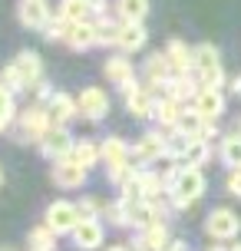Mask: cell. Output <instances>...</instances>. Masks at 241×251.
<instances>
[{
	"label": "cell",
	"instance_id": "1",
	"mask_svg": "<svg viewBox=\"0 0 241 251\" xmlns=\"http://www.w3.org/2000/svg\"><path fill=\"white\" fill-rule=\"evenodd\" d=\"M205 172L198 165H178L175 178H172V185H169V201H172V208H189L192 201H198L205 195Z\"/></svg>",
	"mask_w": 241,
	"mask_h": 251
},
{
	"label": "cell",
	"instance_id": "2",
	"mask_svg": "<svg viewBox=\"0 0 241 251\" xmlns=\"http://www.w3.org/2000/svg\"><path fill=\"white\" fill-rule=\"evenodd\" d=\"M17 129H20V139H24V142L40 146V139L53 129V119H50V113H47V106H43V102L26 106L24 113L17 116Z\"/></svg>",
	"mask_w": 241,
	"mask_h": 251
},
{
	"label": "cell",
	"instance_id": "3",
	"mask_svg": "<svg viewBox=\"0 0 241 251\" xmlns=\"http://www.w3.org/2000/svg\"><path fill=\"white\" fill-rule=\"evenodd\" d=\"M195 79L202 86H221L225 83V70H221V56L212 43H198L195 47Z\"/></svg>",
	"mask_w": 241,
	"mask_h": 251
},
{
	"label": "cell",
	"instance_id": "4",
	"mask_svg": "<svg viewBox=\"0 0 241 251\" xmlns=\"http://www.w3.org/2000/svg\"><path fill=\"white\" fill-rule=\"evenodd\" d=\"M159 159H169V142H165V132L152 129V132H142V139L132 146V162L139 169H149Z\"/></svg>",
	"mask_w": 241,
	"mask_h": 251
},
{
	"label": "cell",
	"instance_id": "5",
	"mask_svg": "<svg viewBox=\"0 0 241 251\" xmlns=\"http://www.w3.org/2000/svg\"><path fill=\"white\" fill-rule=\"evenodd\" d=\"M79 205L76 201H66V199H56L47 205V212H43V222L56 231V235H70L73 228L79 225Z\"/></svg>",
	"mask_w": 241,
	"mask_h": 251
},
{
	"label": "cell",
	"instance_id": "6",
	"mask_svg": "<svg viewBox=\"0 0 241 251\" xmlns=\"http://www.w3.org/2000/svg\"><path fill=\"white\" fill-rule=\"evenodd\" d=\"M238 231H241V218L231 208H212L205 218V235L212 241H231L238 238Z\"/></svg>",
	"mask_w": 241,
	"mask_h": 251
},
{
	"label": "cell",
	"instance_id": "7",
	"mask_svg": "<svg viewBox=\"0 0 241 251\" xmlns=\"http://www.w3.org/2000/svg\"><path fill=\"white\" fill-rule=\"evenodd\" d=\"M142 76H145V86L162 96V93H165V83L175 76V70H172V63H169L165 50L162 53H149V60H145V66H142Z\"/></svg>",
	"mask_w": 241,
	"mask_h": 251
},
{
	"label": "cell",
	"instance_id": "8",
	"mask_svg": "<svg viewBox=\"0 0 241 251\" xmlns=\"http://www.w3.org/2000/svg\"><path fill=\"white\" fill-rule=\"evenodd\" d=\"M76 106H79V116H83L86 123H99V119H106V113H109V96H106V89H99V86H86L76 96Z\"/></svg>",
	"mask_w": 241,
	"mask_h": 251
},
{
	"label": "cell",
	"instance_id": "9",
	"mask_svg": "<svg viewBox=\"0 0 241 251\" xmlns=\"http://www.w3.org/2000/svg\"><path fill=\"white\" fill-rule=\"evenodd\" d=\"M73 146H76V139L70 136V129H66V126H53L50 132L40 139V152H43L47 159H53V162H60V159H70Z\"/></svg>",
	"mask_w": 241,
	"mask_h": 251
},
{
	"label": "cell",
	"instance_id": "10",
	"mask_svg": "<svg viewBox=\"0 0 241 251\" xmlns=\"http://www.w3.org/2000/svg\"><path fill=\"white\" fill-rule=\"evenodd\" d=\"M10 66L17 70V76H20V83H24V89H37L40 83H43V60H40V56H37L33 50L17 53Z\"/></svg>",
	"mask_w": 241,
	"mask_h": 251
},
{
	"label": "cell",
	"instance_id": "11",
	"mask_svg": "<svg viewBox=\"0 0 241 251\" xmlns=\"http://www.w3.org/2000/svg\"><path fill=\"white\" fill-rule=\"evenodd\" d=\"M73 235V245L79 251H96L102 248V238H106V228H102L99 218H79V225L70 231Z\"/></svg>",
	"mask_w": 241,
	"mask_h": 251
},
{
	"label": "cell",
	"instance_id": "12",
	"mask_svg": "<svg viewBox=\"0 0 241 251\" xmlns=\"http://www.w3.org/2000/svg\"><path fill=\"white\" fill-rule=\"evenodd\" d=\"M17 17H20V24L26 26V30H47V24H50V7H47V0H20L17 3Z\"/></svg>",
	"mask_w": 241,
	"mask_h": 251
},
{
	"label": "cell",
	"instance_id": "13",
	"mask_svg": "<svg viewBox=\"0 0 241 251\" xmlns=\"http://www.w3.org/2000/svg\"><path fill=\"white\" fill-rule=\"evenodd\" d=\"M53 185H60V188H79V185H86V176H89V169H83L79 162H73V159H60V162H53Z\"/></svg>",
	"mask_w": 241,
	"mask_h": 251
},
{
	"label": "cell",
	"instance_id": "14",
	"mask_svg": "<svg viewBox=\"0 0 241 251\" xmlns=\"http://www.w3.org/2000/svg\"><path fill=\"white\" fill-rule=\"evenodd\" d=\"M192 106H195L205 119H218V116L225 113V93H221V86H198Z\"/></svg>",
	"mask_w": 241,
	"mask_h": 251
},
{
	"label": "cell",
	"instance_id": "15",
	"mask_svg": "<svg viewBox=\"0 0 241 251\" xmlns=\"http://www.w3.org/2000/svg\"><path fill=\"white\" fill-rule=\"evenodd\" d=\"M99 152H102V165H106V172H109V169H119V165H126V162H132V146H129L126 139H119V136L102 139Z\"/></svg>",
	"mask_w": 241,
	"mask_h": 251
},
{
	"label": "cell",
	"instance_id": "16",
	"mask_svg": "<svg viewBox=\"0 0 241 251\" xmlns=\"http://www.w3.org/2000/svg\"><path fill=\"white\" fill-rule=\"evenodd\" d=\"M145 43H149V30L142 26V20H122V30H119V43H116V50L139 53Z\"/></svg>",
	"mask_w": 241,
	"mask_h": 251
},
{
	"label": "cell",
	"instance_id": "17",
	"mask_svg": "<svg viewBox=\"0 0 241 251\" xmlns=\"http://www.w3.org/2000/svg\"><path fill=\"white\" fill-rule=\"evenodd\" d=\"M63 43L73 47V50H89V47H96V43H99L96 17H93V20H76V24H70V33H66Z\"/></svg>",
	"mask_w": 241,
	"mask_h": 251
},
{
	"label": "cell",
	"instance_id": "18",
	"mask_svg": "<svg viewBox=\"0 0 241 251\" xmlns=\"http://www.w3.org/2000/svg\"><path fill=\"white\" fill-rule=\"evenodd\" d=\"M182 113H185V102L175 100V96H169V93H162V96L155 100V116L152 119L162 126V129H175Z\"/></svg>",
	"mask_w": 241,
	"mask_h": 251
},
{
	"label": "cell",
	"instance_id": "19",
	"mask_svg": "<svg viewBox=\"0 0 241 251\" xmlns=\"http://www.w3.org/2000/svg\"><path fill=\"white\" fill-rule=\"evenodd\" d=\"M165 56H169L175 73H195V47H189L185 40H169Z\"/></svg>",
	"mask_w": 241,
	"mask_h": 251
},
{
	"label": "cell",
	"instance_id": "20",
	"mask_svg": "<svg viewBox=\"0 0 241 251\" xmlns=\"http://www.w3.org/2000/svg\"><path fill=\"white\" fill-rule=\"evenodd\" d=\"M155 100H159V93H152L149 86L136 89L132 96H126V113L132 119H152L155 116Z\"/></svg>",
	"mask_w": 241,
	"mask_h": 251
},
{
	"label": "cell",
	"instance_id": "21",
	"mask_svg": "<svg viewBox=\"0 0 241 251\" xmlns=\"http://www.w3.org/2000/svg\"><path fill=\"white\" fill-rule=\"evenodd\" d=\"M47 113H50L53 126H66L73 116H79L76 96H70V93H53L50 102H47Z\"/></svg>",
	"mask_w": 241,
	"mask_h": 251
},
{
	"label": "cell",
	"instance_id": "22",
	"mask_svg": "<svg viewBox=\"0 0 241 251\" xmlns=\"http://www.w3.org/2000/svg\"><path fill=\"white\" fill-rule=\"evenodd\" d=\"M142 251H165L169 245H172V231H169V225L165 222H155V225L142 228L139 231V241H136Z\"/></svg>",
	"mask_w": 241,
	"mask_h": 251
},
{
	"label": "cell",
	"instance_id": "23",
	"mask_svg": "<svg viewBox=\"0 0 241 251\" xmlns=\"http://www.w3.org/2000/svg\"><path fill=\"white\" fill-rule=\"evenodd\" d=\"M198 79H192V73H175L169 83H165V93L169 96H175V100H182V102H192L195 100V93H198Z\"/></svg>",
	"mask_w": 241,
	"mask_h": 251
},
{
	"label": "cell",
	"instance_id": "24",
	"mask_svg": "<svg viewBox=\"0 0 241 251\" xmlns=\"http://www.w3.org/2000/svg\"><path fill=\"white\" fill-rule=\"evenodd\" d=\"M102 73H106V79H113L116 86H119V83H126L129 76H136V70H132V60H129L126 53H113L109 60L102 63Z\"/></svg>",
	"mask_w": 241,
	"mask_h": 251
},
{
	"label": "cell",
	"instance_id": "25",
	"mask_svg": "<svg viewBox=\"0 0 241 251\" xmlns=\"http://www.w3.org/2000/svg\"><path fill=\"white\" fill-rule=\"evenodd\" d=\"M60 13L73 24L76 20H93L99 13V3H93V0H60Z\"/></svg>",
	"mask_w": 241,
	"mask_h": 251
},
{
	"label": "cell",
	"instance_id": "26",
	"mask_svg": "<svg viewBox=\"0 0 241 251\" xmlns=\"http://www.w3.org/2000/svg\"><path fill=\"white\" fill-rule=\"evenodd\" d=\"M70 159L79 162L83 169H96V165L102 162V152H99V146H96L93 139H79L76 146H73V152H70Z\"/></svg>",
	"mask_w": 241,
	"mask_h": 251
},
{
	"label": "cell",
	"instance_id": "27",
	"mask_svg": "<svg viewBox=\"0 0 241 251\" xmlns=\"http://www.w3.org/2000/svg\"><path fill=\"white\" fill-rule=\"evenodd\" d=\"M26 248L30 251H56V231H53L47 222L37 228H30V235H26Z\"/></svg>",
	"mask_w": 241,
	"mask_h": 251
},
{
	"label": "cell",
	"instance_id": "28",
	"mask_svg": "<svg viewBox=\"0 0 241 251\" xmlns=\"http://www.w3.org/2000/svg\"><path fill=\"white\" fill-rule=\"evenodd\" d=\"M102 218L113 228H132V212H129V205L122 199L106 201V205H102Z\"/></svg>",
	"mask_w": 241,
	"mask_h": 251
},
{
	"label": "cell",
	"instance_id": "29",
	"mask_svg": "<svg viewBox=\"0 0 241 251\" xmlns=\"http://www.w3.org/2000/svg\"><path fill=\"white\" fill-rule=\"evenodd\" d=\"M218 159L228 165V169H241V132H231V136L221 139V146H218Z\"/></svg>",
	"mask_w": 241,
	"mask_h": 251
},
{
	"label": "cell",
	"instance_id": "30",
	"mask_svg": "<svg viewBox=\"0 0 241 251\" xmlns=\"http://www.w3.org/2000/svg\"><path fill=\"white\" fill-rule=\"evenodd\" d=\"M208 159H212V142H208V139H192L185 155H182L178 162L182 165H198V169H202Z\"/></svg>",
	"mask_w": 241,
	"mask_h": 251
},
{
	"label": "cell",
	"instance_id": "31",
	"mask_svg": "<svg viewBox=\"0 0 241 251\" xmlns=\"http://www.w3.org/2000/svg\"><path fill=\"white\" fill-rule=\"evenodd\" d=\"M119 30H122V20H119V17H96L99 47H116V43H119Z\"/></svg>",
	"mask_w": 241,
	"mask_h": 251
},
{
	"label": "cell",
	"instance_id": "32",
	"mask_svg": "<svg viewBox=\"0 0 241 251\" xmlns=\"http://www.w3.org/2000/svg\"><path fill=\"white\" fill-rule=\"evenodd\" d=\"M116 17L119 20H145L149 0H116Z\"/></svg>",
	"mask_w": 241,
	"mask_h": 251
},
{
	"label": "cell",
	"instance_id": "33",
	"mask_svg": "<svg viewBox=\"0 0 241 251\" xmlns=\"http://www.w3.org/2000/svg\"><path fill=\"white\" fill-rule=\"evenodd\" d=\"M165 142H169V159H182L185 155V149H189L192 136L189 132H182V129H165Z\"/></svg>",
	"mask_w": 241,
	"mask_h": 251
},
{
	"label": "cell",
	"instance_id": "34",
	"mask_svg": "<svg viewBox=\"0 0 241 251\" xmlns=\"http://www.w3.org/2000/svg\"><path fill=\"white\" fill-rule=\"evenodd\" d=\"M17 119V102H13V93L3 83H0V132H7V126Z\"/></svg>",
	"mask_w": 241,
	"mask_h": 251
},
{
	"label": "cell",
	"instance_id": "35",
	"mask_svg": "<svg viewBox=\"0 0 241 251\" xmlns=\"http://www.w3.org/2000/svg\"><path fill=\"white\" fill-rule=\"evenodd\" d=\"M70 24H73V20H66L63 13H56V17H50V24H47V30H43V37H47V40H60V43H63L66 33H70Z\"/></svg>",
	"mask_w": 241,
	"mask_h": 251
},
{
	"label": "cell",
	"instance_id": "36",
	"mask_svg": "<svg viewBox=\"0 0 241 251\" xmlns=\"http://www.w3.org/2000/svg\"><path fill=\"white\" fill-rule=\"evenodd\" d=\"M76 205H79V215H83V218H99V215H102V201H99V199H93V195L79 199Z\"/></svg>",
	"mask_w": 241,
	"mask_h": 251
},
{
	"label": "cell",
	"instance_id": "37",
	"mask_svg": "<svg viewBox=\"0 0 241 251\" xmlns=\"http://www.w3.org/2000/svg\"><path fill=\"white\" fill-rule=\"evenodd\" d=\"M0 83L10 89V93H24V83H20V76H17V70H13L10 63H7V66L0 70Z\"/></svg>",
	"mask_w": 241,
	"mask_h": 251
},
{
	"label": "cell",
	"instance_id": "38",
	"mask_svg": "<svg viewBox=\"0 0 241 251\" xmlns=\"http://www.w3.org/2000/svg\"><path fill=\"white\" fill-rule=\"evenodd\" d=\"M225 188H228V195L241 199V169H231L228 178H225Z\"/></svg>",
	"mask_w": 241,
	"mask_h": 251
},
{
	"label": "cell",
	"instance_id": "39",
	"mask_svg": "<svg viewBox=\"0 0 241 251\" xmlns=\"http://www.w3.org/2000/svg\"><path fill=\"white\" fill-rule=\"evenodd\" d=\"M136 89H142V83L136 79V76H129L126 83H119V93H122V100H126V96H132Z\"/></svg>",
	"mask_w": 241,
	"mask_h": 251
},
{
	"label": "cell",
	"instance_id": "40",
	"mask_svg": "<svg viewBox=\"0 0 241 251\" xmlns=\"http://www.w3.org/2000/svg\"><path fill=\"white\" fill-rule=\"evenodd\" d=\"M228 89L235 93V96H241V73H238V76H231V79H228Z\"/></svg>",
	"mask_w": 241,
	"mask_h": 251
},
{
	"label": "cell",
	"instance_id": "41",
	"mask_svg": "<svg viewBox=\"0 0 241 251\" xmlns=\"http://www.w3.org/2000/svg\"><path fill=\"white\" fill-rule=\"evenodd\" d=\"M106 251H142V248H139V245H136V248H132V245H109Z\"/></svg>",
	"mask_w": 241,
	"mask_h": 251
},
{
	"label": "cell",
	"instance_id": "42",
	"mask_svg": "<svg viewBox=\"0 0 241 251\" xmlns=\"http://www.w3.org/2000/svg\"><path fill=\"white\" fill-rule=\"evenodd\" d=\"M165 251H189V245H185V241H172Z\"/></svg>",
	"mask_w": 241,
	"mask_h": 251
},
{
	"label": "cell",
	"instance_id": "43",
	"mask_svg": "<svg viewBox=\"0 0 241 251\" xmlns=\"http://www.w3.org/2000/svg\"><path fill=\"white\" fill-rule=\"evenodd\" d=\"M228 251H241V241H238V245H231V248Z\"/></svg>",
	"mask_w": 241,
	"mask_h": 251
},
{
	"label": "cell",
	"instance_id": "44",
	"mask_svg": "<svg viewBox=\"0 0 241 251\" xmlns=\"http://www.w3.org/2000/svg\"><path fill=\"white\" fill-rule=\"evenodd\" d=\"M0 185H3V169H0Z\"/></svg>",
	"mask_w": 241,
	"mask_h": 251
},
{
	"label": "cell",
	"instance_id": "45",
	"mask_svg": "<svg viewBox=\"0 0 241 251\" xmlns=\"http://www.w3.org/2000/svg\"><path fill=\"white\" fill-rule=\"evenodd\" d=\"M0 251H13V248H0Z\"/></svg>",
	"mask_w": 241,
	"mask_h": 251
},
{
	"label": "cell",
	"instance_id": "46",
	"mask_svg": "<svg viewBox=\"0 0 241 251\" xmlns=\"http://www.w3.org/2000/svg\"><path fill=\"white\" fill-rule=\"evenodd\" d=\"M93 3H102V0H93Z\"/></svg>",
	"mask_w": 241,
	"mask_h": 251
}]
</instances>
